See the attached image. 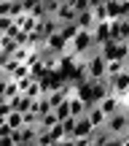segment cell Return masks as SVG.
Here are the masks:
<instances>
[{
    "mask_svg": "<svg viewBox=\"0 0 129 146\" xmlns=\"http://www.w3.org/2000/svg\"><path fill=\"white\" fill-rule=\"evenodd\" d=\"M105 127H108V133L113 138H124L129 133V111L121 108V111H116V114H110L108 119H105Z\"/></svg>",
    "mask_w": 129,
    "mask_h": 146,
    "instance_id": "1",
    "label": "cell"
},
{
    "mask_svg": "<svg viewBox=\"0 0 129 146\" xmlns=\"http://www.w3.org/2000/svg\"><path fill=\"white\" fill-rule=\"evenodd\" d=\"M94 46H97V43H94L92 30H78V33H75V38L70 41V52L75 54V57H83V54H89Z\"/></svg>",
    "mask_w": 129,
    "mask_h": 146,
    "instance_id": "2",
    "label": "cell"
},
{
    "mask_svg": "<svg viewBox=\"0 0 129 146\" xmlns=\"http://www.w3.org/2000/svg\"><path fill=\"white\" fill-rule=\"evenodd\" d=\"M100 52H102V57L108 60H129V43H124V41H108V43H102L100 46Z\"/></svg>",
    "mask_w": 129,
    "mask_h": 146,
    "instance_id": "3",
    "label": "cell"
},
{
    "mask_svg": "<svg viewBox=\"0 0 129 146\" xmlns=\"http://www.w3.org/2000/svg\"><path fill=\"white\" fill-rule=\"evenodd\" d=\"M110 81V87H113V95H119L121 100L129 98V73L126 70H121V73H116V76H105Z\"/></svg>",
    "mask_w": 129,
    "mask_h": 146,
    "instance_id": "4",
    "label": "cell"
},
{
    "mask_svg": "<svg viewBox=\"0 0 129 146\" xmlns=\"http://www.w3.org/2000/svg\"><path fill=\"white\" fill-rule=\"evenodd\" d=\"M110 41H124L129 43V19H110Z\"/></svg>",
    "mask_w": 129,
    "mask_h": 146,
    "instance_id": "5",
    "label": "cell"
},
{
    "mask_svg": "<svg viewBox=\"0 0 129 146\" xmlns=\"http://www.w3.org/2000/svg\"><path fill=\"white\" fill-rule=\"evenodd\" d=\"M46 49L54 52V54H65V52H70V41H67L62 33H54V35L46 38Z\"/></svg>",
    "mask_w": 129,
    "mask_h": 146,
    "instance_id": "6",
    "label": "cell"
},
{
    "mask_svg": "<svg viewBox=\"0 0 129 146\" xmlns=\"http://www.w3.org/2000/svg\"><path fill=\"white\" fill-rule=\"evenodd\" d=\"M59 27H62V22L57 19V16H43L41 22H38V33H41L43 38L54 35V33H59Z\"/></svg>",
    "mask_w": 129,
    "mask_h": 146,
    "instance_id": "7",
    "label": "cell"
},
{
    "mask_svg": "<svg viewBox=\"0 0 129 146\" xmlns=\"http://www.w3.org/2000/svg\"><path fill=\"white\" fill-rule=\"evenodd\" d=\"M97 106L102 108V114H105V116H110V114H116V111H121V108H124V100H121L119 95H108V98H105V100H100Z\"/></svg>",
    "mask_w": 129,
    "mask_h": 146,
    "instance_id": "8",
    "label": "cell"
},
{
    "mask_svg": "<svg viewBox=\"0 0 129 146\" xmlns=\"http://www.w3.org/2000/svg\"><path fill=\"white\" fill-rule=\"evenodd\" d=\"M92 35H94V43H97V46L108 43L110 41V19L108 22H97V25L92 27Z\"/></svg>",
    "mask_w": 129,
    "mask_h": 146,
    "instance_id": "9",
    "label": "cell"
},
{
    "mask_svg": "<svg viewBox=\"0 0 129 146\" xmlns=\"http://www.w3.org/2000/svg\"><path fill=\"white\" fill-rule=\"evenodd\" d=\"M32 100H35V98H30V95L19 92V95H14V98H8V103H11V108H14V111H19V114H27V111L32 108Z\"/></svg>",
    "mask_w": 129,
    "mask_h": 146,
    "instance_id": "10",
    "label": "cell"
},
{
    "mask_svg": "<svg viewBox=\"0 0 129 146\" xmlns=\"http://www.w3.org/2000/svg\"><path fill=\"white\" fill-rule=\"evenodd\" d=\"M38 22H41V19H38V16H32V14H19V16H14V25L22 27L27 35L38 30Z\"/></svg>",
    "mask_w": 129,
    "mask_h": 146,
    "instance_id": "11",
    "label": "cell"
},
{
    "mask_svg": "<svg viewBox=\"0 0 129 146\" xmlns=\"http://www.w3.org/2000/svg\"><path fill=\"white\" fill-rule=\"evenodd\" d=\"M92 130H94L92 119L83 114V116H78V119H75V133H73V138H89V135H92Z\"/></svg>",
    "mask_w": 129,
    "mask_h": 146,
    "instance_id": "12",
    "label": "cell"
},
{
    "mask_svg": "<svg viewBox=\"0 0 129 146\" xmlns=\"http://www.w3.org/2000/svg\"><path fill=\"white\" fill-rule=\"evenodd\" d=\"M54 16H57V19L62 22V25H67V22H75L78 11L73 8V5L67 3V0H62V5H59V8H57V14H54Z\"/></svg>",
    "mask_w": 129,
    "mask_h": 146,
    "instance_id": "13",
    "label": "cell"
},
{
    "mask_svg": "<svg viewBox=\"0 0 129 146\" xmlns=\"http://www.w3.org/2000/svg\"><path fill=\"white\" fill-rule=\"evenodd\" d=\"M67 100H70V116H83L89 111V103L81 100L78 95H73V98H67Z\"/></svg>",
    "mask_w": 129,
    "mask_h": 146,
    "instance_id": "14",
    "label": "cell"
},
{
    "mask_svg": "<svg viewBox=\"0 0 129 146\" xmlns=\"http://www.w3.org/2000/svg\"><path fill=\"white\" fill-rule=\"evenodd\" d=\"M75 25L81 27V30H92V27L97 25V19H94V14H92V8H89V11H81V14L75 16Z\"/></svg>",
    "mask_w": 129,
    "mask_h": 146,
    "instance_id": "15",
    "label": "cell"
},
{
    "mask_svg": "<svg viewBox=\"0 0 129 146\" xmlns=\"http://www.w3.org/2000/svg\"><path fill=\"white\" fill-rule=\"evenodd\" d=\"M86 116L92 119V125H94V127H105V119H108V116L102 114V108H100V106H89Z\"/></svg>",
    "mask_w": 129,
    "mask_h": 146,
    "instance_id": "16",
    "label": "cell"
},
{
    "mask_svg": "<svg viewBox=\"0 0 129 146\" xmlns=\"http://www.w3.org/2000/svg\"><path fill=\"white\" fill-rule=\"evenodd\" d=\"M57 122H59V119H57V114H54V108H51V111H46V114L41 116V122H38V130H51Z\"/></svg>",
    "mask_w": 129,
    "mask_h": 146,
    "instance_id": "17",
    "label": "cell"
},
{
    "mask_svg": "<svg viewBox=\"0 0 129 146\" xmlns=\"http://www.w3.org/2000/svg\"><path fill=\"white\" fill-rule=\"evenodd\" d=\"M16 49H19V43H16L11 35H0V52L3 54H14Z\"/></svg>",
    "mask_w": 129,
    "mask_h": 146,
    "instance_id": "18",
    "label": "cell"
},
{
    "mask_svg": "<svg viewBox=\"0 0 129 146\" xmlns=\"http://www.w3.org/2000/svg\"><path fill=\"white\" fill-rule=\"evenodd\" d=\"M108 19H121V0H105Z\"/></svg>",
    "mask_w": 129,
    "mask_h": 146,
    "instance_id": "19",
    "label": "cell"
},
{
    "mask_svg": "<svg viewBox=\"0 0 129 146\" xmlns=\"http://www.w3.org/2000/svg\"><path fill=\"white\" fill-rule=\"evenodd\" d=\"M46 100H48V106H51V108H57L62 100H67V95L62 92V87H59V89H51V92L46 95Z\"/></svg>",
    "mask_w": 129,
    "mask_h": 146,
    "instance_id": "20",
    "label": "cell"
},
{
    "mask_svg": "<svg viewBox=\"0 0 129 146\" xmlns=\"http://www.w3.org/2000/svg\"><path fill=\"white\" fill-rule=\"evenodd\" d=\"M5 122L11 125V130H19V127H24V116H22L19 111H11V114L5 116Z\"/></svg>",
    "mask_w": 129,
    "mask_h": 146,
    "instance_id": "21",
    "label": "cell"
},
{
    "mask_svg": "<svg viewBox=\"0 0 129 146\" xmlns=\"http://www.w3.org/2000/svg\"><path fill=\"white\" fill-rule=\"evenodd\" d=\"M14 95H19V81H16V78H5L3 98H14Z\"/></svg>",
    "mask_w": 129,
    "mask_h": 146,
    "instance_id": "22",
    "label": "cell"
},
{
    "mask_svg": "<svg viewBox=\"0 0 129 146\" xmlns=\"http://www.w3.org/2000/svg\"><path fill=\"white\" fill-rule=\"evenodd\" d=\"M78 30H81V27H78L75 22H67V25H62V27H59V33H62V35L67 38V41H73V38H75V33H78Z\"/></svg>",
    "mask_w": 129,
    "mask_h": 146,
    "instance_id": "23",
    "label": "cell"
},
{
    "mask_svg": "<svg viewBox=\"0 0 129 146\" xmlns=\"http://www.w3.org/2000/svg\"><path fill=\"white\" fill-rule=\"evenodd\" d=\"M54 114H57V119H59V122L67 119V116H70V100H62V103L54 108Z\"/></svg>",
    "mask_w": 129,
    "mask_h": 146,
    "instance_id": "24",
    "label": "cell"
},
{
    "mask_svg": "<svg viewBox=\"0 0 129 146\" xmlns=\"http://www.w3.org/2000/svg\"><path fill=\"white\" fill-rule=\"evenodd\" d=\"M121 70H126L124 60H110L108 62V76H116V73H121Z\"/></svg>",
    "mask_w": 129,
    "mask_h": 146,
    "instance_id": "25",
    "label": "cell"
},
{
    "mask_svg": "<svg viewBox=\"0 0 129 146\" xmlns=\"http://www.w3.org/2000/svg\"><path fill=\"white\" fill-rule=\"evenodd\" d=\"M62 5V0H43V11H46L48 16H54L57 14V8Z\"/></svg>",
    "mask_w": 129,
    "mask_h": 146,
    "instance_id": "26",
    "label": "cell"
},
{
    "mask_svg": "<svg viewBox=\"0 0 129 146\" xmlns=\"http://www.w3.org/2000/svg\"><path fill=\"white\" fill-rule=\"evenodd\" d=\"M48 133H51V138H54V141H65V127H62V122H57V125H54Z\"/></svg>",
    "mask_w": 129,
    "mask_h": 146,
    "instance_id": "27",
    "label": "cell"
},
{
    "mask_svg": "<svg viewBox=\"0 0 129 146\" xmlns=\"http://www.w3.org/2000/svg\"><path fill=\"white\" fill-rule=\"evenodd\" d=\"M92 14H94V19H97V22H108V8H105V3L97 5V8H92Z\"/></svg>",
    "mask_w": 129,
    "mask_h": 146,
    "instance_id": "28",
    "label": "cell"
},
{
    "mask_svg": "<svg viewBox=\"0 0 129 146\" xmlns=\"http://www.w3.org/2000/svg\"><path fill=\"white\" fill-rule=\"evenodd\" d=\"M11 27H14V16H0V35H5Z\"/></svg>",
    "mask_w": 129,
    "mask_h": 146,
    "instance_id": "29",
    "label": "cell"
},
{
    "mask_svg": "<svg viewBox=\"0 0 129 146\" xmlns=\"http://www.w3.org/2000/svg\"><path fill=\"white\" fill-rule=\"evenodd\" d=\"M67 3H70L78 14H81V11H89V0H67Z\"/></svg>",
    "mask_w": 129,
    "mask_h": 146,
    "instance_id": "30",
    "label": "cell"
},
{
    "mask_svg": "<svg viewBox=\"0 0 129 146\" xmlns=\"http://www.w3.org/2000/svg\"><path fill=\"white\" fill-rule=\"evenodd\" d=\"M24 95H30V98H41V95H43V92H41V84L32 81V84H30V89H27Z\"/></svg>",
    "mask_w": 129,
    "mask_h": 146,
    "instance_id": "31",
    "label": "cell"
},
{
    "mask_svg": "<svg viewBox=\"0 0 129 146\" xmlns=\"http://www.w3.org/2000/svg\"><path fill=\"white\" fill-rule=\"evenodd\" d=\"M62 146H78V141H75V138H65Z\"/></svg>",
    "mask_w": 129,
    "mask_h": 146,
    "instance_id": "32",
    "label": "cell"
},
{
    "mask_svg": "<svg viewBox=\"0 0 129 146\" xmlns=\"http://www.w3.org/2000/svg\"><path fill=\"white\" fill-rule=\"evenodd\" d=\"M105 146H121V138H110V141L105 143Z\"/></svg>",
    "mask_w": 129,
    "mask_h": 146,
    "instance_id": "33",
    "label": "cell"
},
{
    "mask_svg": "<svg viewBox=\"0 0 129 146\" xmlns=\"http://www.w3.org/2000/svg\"><path fill=\"white\" fill-rule=\"evenodd\" d=\"M105 0H89V8H97V5H102Z\"/></svg>",
    "mask_w": 129,
    "mask_h": 146,
    "instance_id": "34",
    "label": "cell"
},
{
    "mask_svg": "<svg viewBox=\"0 0 129 146\" xmlns=\"http://www.w3.org/2000/svg\"><path fill=\"white\" fill-rule=\"evenodd\" d=\"M121 146H129V133H126L124 138H121Z\"/></svg>",
    "mask_w": 129,
    "mask_h": 146,
    "instance_id": "35",
    "label": "cell"
},
{
    "mask_svg": "<svg viewBox=\"0 0 129 146\" xmlns=\"http://www.w3.org/2000/svg\"><path fill=\"white\" fill-rule=\"evenodd\" d=\"M5 78H8V76H5V73H3V70H0V81H5Z\"/></svg>",
    "mask_w": 129,
    "mask_h": 146,
    "instance_id": "36",
    "label": "cell"
},
{
    "mask_svg": "<svg viewBox=\"0 0 129 146\" xmlns=\"http://www.w3.org/2000/svg\"><path fill=\"white\" fill-rule=\"evenodd\" d=\"M48 146H62V141H54V143H48Z\"/></svg>",
    "mask_w": 129,
    "mask_h": 146,
    "instance_id": "37",
    "label": "cell"
},
{
    "mask_svg": "<svg viewBox=\"0 0 129 146\" xmlns=\"http://www.w3.org/2000/svg\"><path fill=\"white\" fill-rule=\"evenodd\" d=\"M5 100H8V98H3V95H0V106H3V103H5Z\"/></svg>",
    "mask_w": 129,
    "mask_h": 146,
    "instance_id": "38",
    "label": "cell"
},
{
    "mask_svg": "<svg viewBox=\"0 0 129 146\" xmlns=\"http://www.w3.org/2000/svg\"><path fill=\"white\" fill-rule=\"evenodd\" d=\"M126 73H129V60H126Z\"/></svg>",
    "mask_w": 129,
    "mask_h": 146,
    "instance_id": "39",
    "label": "cell"
},
{
    "mask_svg": "<svg viewBox=\"0 0 129 146\" xmlns=\"http://www.w3.org/2000/svg\"><path fill=\"white\" fill-rule=\"evenodd\" d=\"M121 3H126V0H121Z\"/></svg>",
    "mask_w": 129,
    "mask_h": 146,
    "instance_id": "40",
    "label": "cell"
}]
</instances>
